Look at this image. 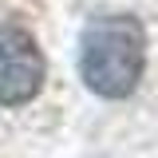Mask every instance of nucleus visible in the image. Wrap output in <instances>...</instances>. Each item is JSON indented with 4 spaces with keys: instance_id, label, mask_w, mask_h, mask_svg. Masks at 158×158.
I'll list each match as a JSON object with an SVG mask.
<instances>
[{
    "instance_id": "1",
    "label": "nucleus",
    "mask_w": 158,
    "mask_h": 158,
    "mask_svg": "<svg viewBox=\"0 0 158 158\" xmlns=\"http://www.w3.org/2000/svg\"><path fill=\"white\" fill-rule=\"evenodd\" d=\"M146 67V32L135 16H95L79 36V75L103 99L135 95Z\"/></svg>"
},
{
    "instance_id": "2",
    "label": "nucleus",
    "mask_w": 158,
    "mask_h": 158,
    "mask_svg": "<svg viewBox=\"0 0 158 158\" xmlns=\"http://www.w3.org/2000/svg\"><path fill=\"white\" fill-rule=\"evenodd\" d=\"M48 63L44 52L24 28H0V107L32 103L44 87Z\"/></svg>"
}]
</instances>
